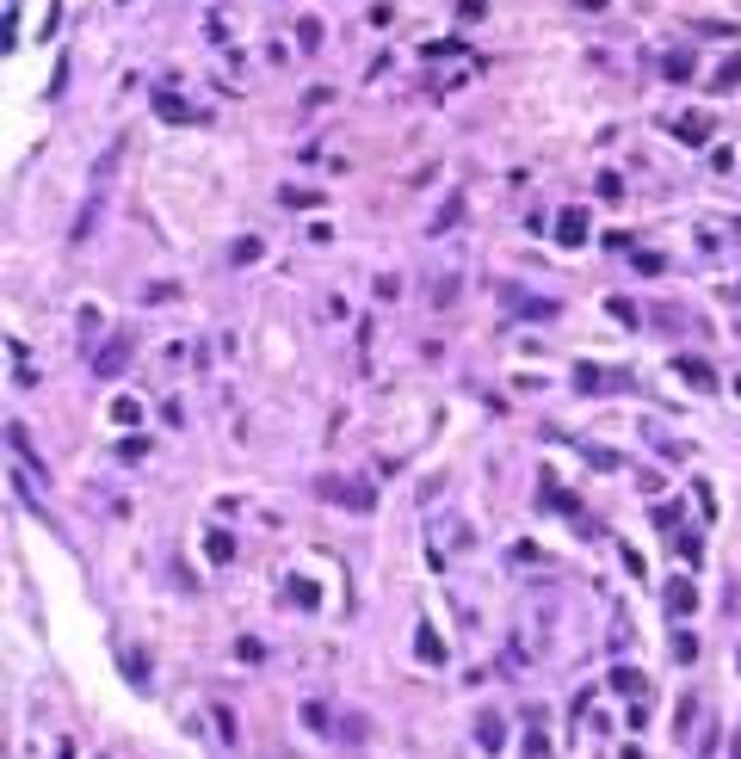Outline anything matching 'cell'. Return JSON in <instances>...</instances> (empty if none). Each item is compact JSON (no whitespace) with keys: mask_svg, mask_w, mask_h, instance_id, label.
<instances>
[{"mask_svg":"<svg viewBox=\"0 0 741 759\" xmlns=\"http://www.w3.org/2000/svg\"><path fill=\"white\" fill-rule=\"evenodd\" d=\"M482 747H501V716H482Z\"/></svg>","mask_w":741,"mask_h":759,"instance_id":"3","label":"cell"},{"mask_svg":"<svg viewBox=\"0 0 741 759\" xmlns=\"http://www.w3.org/2000/svg\"><path fill=\"white\" fill-rule=\"evenodd\" d=\"M519 309L513 315H532V321H544V315H556V303H544V297H513Z\"/></svg>","mask_w":741,"mask_h":759,"instance_id":"1","label":"cell"},{"mask_svg":"<svg viewBox=\"0 0 741 759\" xmlns=\"http://www.w3.org/2000/svg\"><path fill=\"white\" fill-rule=\"evenodd\" d=\"M667 605H674L680 618H686V611H692V587H686V581H674V587H667Z\"/></svg>","mask_w":741,"mask_h":759,"instance_id":"2","label":"cell"}]
</instances>
